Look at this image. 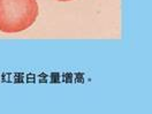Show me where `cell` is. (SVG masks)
<instances>
[{
    "label": "cell",
    "mask_w": 152,
    "mask_h": 114,
    "mask_svg": "<svg viewBox=\"0 0 152 114\" xmlns=\"http://www.w3.org/2000/svg\"><path fill=\"white\" fill-rule=\"evenodd\" d=\"M38 14L37 0H0V31H24L36 22Z\"/></svg>",
    "instance_id": "1"
},
{
    "label": "cell",
    "mask_w": 152,
    "mask_h": 114,
    "mask_svg": "<svg viewBox=\"0 0 152 114\" xmlns=\"http://www.w3.org/2000/svg\"><path fill=\"white\" fill-rule=\"evenodd\" d=\"M57 1H72V0H57Z\"/></svg>",
    "instance_id": "2"
}]
</instances>
